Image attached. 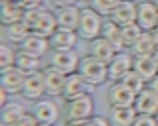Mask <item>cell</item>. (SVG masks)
<instances>
[{
    "label": "cell",
    "mask_w": 158,
    "mask_h": 126,
    "mask_svg": "<svg viewBox=\"0 0 158 126\" xmlns=\"http://www.w3.org/2000/svg\"><path fill=\"white\" fill-rule=\"evenodd\" d=\"M152 37H154V41H156V45H158V26L152 30Z\"/></svg>",
    "instance_id": "f35d334b"
},
{
    "label": "cell",
    "mask_w": 158,
    "mask_h": 126,
    "mask_svg": "<svg viewBox=\"0 0 158 126\" xmlns=\"http://www.w3.org/2000/svg\"><path fill=\"white\" fill-rule=\"evenodd\" d=\"M42 126H56V124H42Z\"/></svg>",
    "instance_id": "60d3db41"
},
{
    "label": "cell",
    "mask_w": 158,
    "mask_h": 126,
    "mask_svg": "<svg viewBox=\"0 0 158 126\" xmlns=\"http://www.w3.org/2000/svg\"><path fill=\"white\" fill-rule=\"evenodd\" d=\"M48 93H46V81H44V69L42 71H36V73H28L26 75V83H24V89H22V96L26 100H36L44 99Z\"/></svg>",
    "instance_id": "9c48e42d"
},
{
    "label": "cell",
    "mask_w": 158,
    "mask_h": 126,
    "mask_svg": "<svg viewBox=\"0 0 158 126\" xmlns=\"http://www.w3.org/2000/svg\"><path fill=\"white\" fill-rule=\"evenodd\" d=\"M24 83H26V73L22 69H18L16 65L0 71V87L8 95H22Z\"/></svg>",
    "instance_id": "ba28073f"
},
{
    "label": "cell",
    "mask_w": 158,
    "mask_h": 126,
    "mask_svg": "<svg viewBox=\"0 0 158 126\" xmlns=\"http://www.w3.org/2000/svg\"><path fill=\"white\" fill-rule=\"evenodd\" d=\"M156 118H158V112H156Z\"/></svg>",
    "instance_id": "7bdbcfd3"
},
{
    "label": "cell",
    "mask_w": 158,
    "mask_h": 126,
    "mask_svg": "<svg viewBox=\"0 0 158 126\" xmlns=\"http://www.w3.org/2000/svg\"><path fill=\"white\" fill-rule=\"evenodd\" d=\"M44 81H46L48 96H61L63 89H65L67 75L63 71L56 69V67H52V65H46L44 67Z\"/></svg>",
    "instance_id": "7c38bea8"
},
{
    "label": "cell",
    "mask_w": 158,
    "mask_h": 126,
    "mask_svg": "<svg viewBox=\"0 0 158 126\" xmlns=\"http://www.w3.org/2000/svg\"><path fill=\"white\" fill-rule=\"evenodd\" d=\"M57 18H56V12L48 10V8H42L32 26V33H38V36H44V37H52L53 32L57 30Z\"/></svg>",
    "instance_id": "4fadbf2b"
},
{
    "label": "cell",
    "mask_w": 158,
    "mask_h": 126,
    "mask_svg": "<svg viewBox=\"0 0 158 126\" xmlns=\"http://www.w3.org/2000/svg\"><path fill=\"white\" fill-rule=\"evenodd\" d=\"M136 116H138V112L135 106H109L111 126H132Z\"/></svg>",
    "instance_id": "ac0fdd59"
},
{
    "label": "cell",
    "mask_w": 158,
    "mask_h": 126,
    "mask_svg": "<svg viewBox=\"0 0 158 126\" xmlns=\"http://www.w3.org/2000/svg\"><path fill=\"white\" fill-rule=\"evenodd\" d=\"M156 41H154V37H152V32H142V36L138 37V40L135 41V45L131 47V51L135 57L138 55H152V53L156 51Z\"/></svg>",
    "instance_id": "4316f807"
},
{
    "label": "cell",
    "mask_w": 158,
    "mask_h": 126,
    "mask_svg": "<svg viewBox=\"0 0 158 126\" xmlns=\"http://www.w3.org/2000/svg\"><path fill=\"white\" fill-rule=\"evenodd\" d=\"M26 112L28 110L22 103L8 100V103L2 106V110H0V126H16Z\"/></svg>",
    "instance_id": "d6986e66"
},
{
    "label": "cell",
    "mask_w": 158,
    "mask_h": 126,
    "mask_svg": "<svg viewBox=\"0 0 158 126\" xmlns=\"http://www.w3.org/2000/svg\"><path fill=\"white\" fill-rule=\"evenodd\" d=\"M148 87H150V89H152V91H154V93L158 95V75H156L154 79L150 81V83H148Z\"/></svg>",
    "instance_id": "74e56055"
},
{
    "label": "cell",
    "mask_w": 158,
    "mask_h": 126,
    "mask_svg": "<svg viewBox=\"0 0 158 126\" xmlns=\"http://www.w3.org/2000/svg\"><path fill=\"white\" fill-rule=\"evenodd\" d=\"M142 32L144 30H142L136 22L127 24V26H121V36H123V45H125V49H131V47L135 45V41L142 36Z\"/></svg>",
    "instance_id": "f1b7e54d"
},
{
    "label": "cell",
    "mask_w": 158,
    "mask_h": 126,
    "mask_svg": "<svg viewBox=\"0 0 158 126\" xmlns=\"http://www.w3.org/2000/svg\"><path fill=\"white\" fill-rule=\"evenodd\" d=\"M132 65H135V55L131 51H118L113 61L109 63V81H121L128 71H132Z\"/></svg>",
    "instance_id": "30bf717a"
},
{
    "label": "cell",
    "mask_w": 158,
    "mask_h": 126,
    "mask_svg": "<svg viewBox=\"0 0 158 126\" xmlns=\"http://www.w3.org/2000/svg\"><path fill=\"white\" fill-rule=\"evenodd\" d=\"M152 57H154V61H156V65H158V47H156V51L152 53Z\"/></svg>",
    "instance_id": "ab89813d"
},
{
    "label": "cell",
    "mask_w": 158,
    "mask_h": 126,
    "mask_svg": "<svg viewBox=\"0 0 158 126\" xmlns=\"http://www.w3.org/2000/svg\"><path fill=\"white\" fill-rule=\"evenodd\" d=\"M136 95L127 89L121 81H115L107 89V104L109 106H135Z\"/></svg>",
    "instance_id": "8fae6325"
},
{
    "label": "cell",
    "mask_w": 158,
    "mask_h": 126,
    "mask_svg": "<svg viewBox=\"0 0 158 126\" xmlns=\"http://www.w3.org/2000/svg\"><path fill=\"white\" fill-rule=\"evenodd\" d=\"M103 24H105V16H101L97 10H93L91 6L81 8V18H79V26H77L79 37L85 41H93L97 37H101Z\"/></svg>",
    "instance_id": "6da1fadb"
},
{
    "label": "cell",
    "mask_w": 158,
    "mask_h": 126,
    "mask_svg": "<svg viewBox=\"0 0 158 126\" xmlns=\"http://www.w3.org/2000/svg\"><path fill=\"white\" fill-rule=\"evenodd\" d=\"M93 91H95V87L89 85L85 79H83V75L79 73H71L67 75V81H65V89H63V95L61 99L65 100H73V99H79V96L83 95H93Z\"/></svg>",
    "instance_id": "5b68a950"
},
{
    "label": "cell",
    "mask_w": 158,
    "mask_h": 126,
    "mask_svg": "<svg viewBox=\"0 0 158 126\" xmlns=\"http://www.w3.org/2000/svg\"><path fill=\"white\" fill-rule=\"evenodd\" d=\"M32 112L40 120V124H56L61 116L59 104L53 99H40L32 104Z\"/></svg>",
    "instance_id": "8992f818"
},
{
    "label": "cell",
    "mask_w": 158,
    "mask_h": 126,
    "mask_svg": "<svg viewBox=\"0 0 158 126\" xmlns=\"http://www.w3.org/2000/svg\"><path fill=\"white\" fill-rule=\"evenodd\" d=\"M87 2H89V0H87Z\"/></svg>",
    "instance_id": "bcb514c9"
},
{
    "label": "cell",
    "mask_w": 158,
    "mask_h": 126,
    "mask_svg": "<svg viewBox=\"0 0 158 126\" xmlns=\"http://www.w3.org/2000/svg\"><path fill=\"white\" fill-rule=\"evenodd\" d=\"M93 95H83L65 103V120H89L93 116Z\"/></svg>",
    "instance_id": "277c9868"
},
{
    "label": "cell",
    "mask_w": 158,
    "mask_h": 126,
    "mask_svg": "<svg viewBox=\"0 0 158 126\" xmlns=\"http://www.w3.org/2000/svg\"><path fill=\"white\" fill-rule=\"evenodd\" d=\"M65 126H89L87 120H67Z\"/></svg>",
    "instance_id": "8d00e7d4"
},
{
    "label": "cell",
    "mask_w": 158,
    "mask_h": 126,
    "mask_svg": "<svg viewBox=\"0 0 158 126\" xmlns=\"http://www.w3.org/2000/svg\"><path fill=\"white\" fill-rule=\"evenodd\" d=\"M89 43V55H93L95 59L99 61H103V63H111L113 61V57L117 55V49H115V45H113L109 40H105V37H97V40H93V41H87Z\"/></svg>",
    "instance_id": "9a60e30c"
},
{
    "label": "cell",
    "mask_w": 158,
    "mask_h": 126,
    "mask_svg": "<svg viewBox=\"0 0 158 126\" xmlns=\"http://www.w3.org/2000/svg\"><path fill=\"white\" fill-rule=\"evenodd\" d=\"M135 2H138V0H135Z\"/></svg>",
    "instance_id": "f6af8a7d"
},
{
    "label": "cell",
    "mask_w": 158,
    "mask_h": 126,
    "mask_svg": "<svg viewBox=\"0 0 158 126\" xmlns=\"http://www.w3.org/2000/svg\"><path fill=\"white\" fill-rule=\"evenodd\" d=\"M79 73L83 75V79H85L89 85H93L97 89V87H101L103 83L109 81V65L87 53V55H83L81 61H79Z\"/></svg>",
    "instance_id": "7a4b0ae2"
},
{
    "label": "cell",
    "mask_w": 158,
    "mask_h": 126,
    "mask_svg": "<svg viewBox=\"0 0 158 126\" xmlns=\"http://www.w3.org/2000/svg\"><path fill=\"white\" fill-rule=\"evenodd\" d=\"M16 67L22 69L24 73H36V71H42L44 69V63H42V57H36L32 53H26L20 49L18 51V57H16Z\"/></svg>",
    "instance_id": "484cf974"
},
{
    "label": "cell",
    "mask_w": 158,
    "mask_h": 126,
    "mask_svg": "<svg viewBox=\"0 0 158 126\" xmlns=\"http://www.w3.org/2000/svg\"><path fill=\"white\" fill-rule=\"evenodd\" d=\"M154 2H156V6H158V0H154Z\"/></svg>",
    "instance_id": "b9f144b4"
},
{
    "label": "cell",
    "mask_w": 158,
    "mask_h": 126,
    "mask_svg": "<svg viewBox=\"0 0 158 126\" xmlns=\"http://www.w3.org/2000/svg\"><path fill=\"white\" fill-rule=\"evenodd\" d=\"M16 126H42V124H40V120L34 116L32 110H30V112H26V114L22 116V120H20Z\"/></svg>",
    "instance_id": "d6a6232c"
},
{
    "label": "cell",
    "mask_w": 158,
    "mask_h": 126,
    "mask_svg": "<svg viewBox=\"0 0 158 126\" xmlns=\"http://www.w3.org/2000/svg\"><path fill=\"white\" fill-rule=\"evenodd\" d=\"M101 36L105 37V40H109L115 45L117 51H127L125 45H123V36H121V26H118L117 22H113L111 18H105V24H103V32Z\"/></svg>",
    "instance_id": "d4e9b609"
},
{
    "label": "cell",
    "mask_w": 158,
    "mask_h": 126,
    "mask_svg": "<svg viewBox=\"0 0 158 126\" xmlns=\"http://www.w3.org/2000/svg\"><path fill=\"white\" fill-rule=\"evenodd\" d=\"M79 0H52V4L56 8H63V6H73V4H77Z\"/></svg>",
    "instance_id": "d590c367"
},
{
    "label": "cell",
    "mask_w": 158,
    "mask_h": 126,
    "mask_svg": "<svg viewBox=\"0 0 158 126\" xmlns=\"http://www.w3.org/2000/svg\"><path fill=\"white\" fill-rule=\"evenodd\" d=\"M56 18H57V26L65 28V30H77L79 26V18H81V8L77 4L73 6H63L56 8Z\"/></svg>",
    "instance_id": "ffe728a7"
},
{
    "label": "cell",
    "mask_w": 158,
    "mask_h": 126,
    "mask_svg": "<svg viewBox=\"0 0 158 126\" xmlns=\"http://www.w3.org/2000/svg\"><path fill=\"white\" fill-rule=\"evenodd\" d=\"M22 8H42L44 0H18Z\"/></svg>",
    "instance_id": "e575fe53"
},
{
    "label": "cell",
    "mask_w": 158,
    "mask_h": 126,
    "mask_svg": "<svg viewBox=\"0 0 158 126\" xmlns=\"http://www.w3.org/2000/svg\"><path fill=\"white\" fill-rule=\"evenodd\" d=\"M89 126H111V120L109 116H101V114H93L91 118L87 120Z\"/></svg>",
    "instance_id": "836d02e7"
},
{
    "label": "cell",
    "mask_w": 158,
    "mask_h": 126,
    "mask_svg": "<svg viewBox=\"0 0 158 126\" xmlns=\"http://www.w3.org/2000/svg\"><path fill=\"white\" fill-rule=\"evenodd\" d=\"M18 51L20 49H16L10 41L0 43V71H2V69H10V67L16 65Z\"/></svg>",
    "instance_id": "83f0119b"
},
{
    "label": "cell",
    "mask_w": 158,
    "mask_h": 126,
    "mask_svg": "<svg viewBox=\"0 0 158 126\" xmlns=\"http://www.w3.org/2000/svg\"><path fill=\"white\" fill-rule=\"evenodd\" d=\"M117 2H121V0H117Z\"/></svg>",
    "instance_id": "ee69618b"
},
{
    "label": "cell",
    "mask_w": 158,
    "mask_h": 126,
    "mask_svg": "<svg viewBox=\"0 0 158 126\" xmlns=\"http://www.w3.org/2000/svg\"><path fill=\"white\" fill-rule=\"evenodd\" d=\"M79 53L75 49H52L49 51V65L63 71L65 75L77 73L79 71Z\"/></svg>",
    "instance_id": "3957f363"
},
{
    "label": "cell",
    "mask_w": 158,
    "mask_h": 126,
    "mask_svg": "<svg viewBox=\"0 0 158 126\" xmlns=\"http://www.w3.org/2000/svg\"><path fill=\"white\" fill-rule=\"evenodd\" d=\"M135 108H136L138 114H152V116H156V112H158V95L150 89V87H146L142 93L136 95Z\"/></svg>",
    "instance_id": "e0dca14e"
},
{
    "label": "cell",
    "mask_w": 158,
    "mask_h": 126,
    "mask_svg": "<svg viewBox=\"0 0 158 126\" xmlns=\"http://www.w3.org/2000/svg\"><path fill=\"white\" fill-rule=\"evenodd\" d=\"M117 4H118L117 0H89V6L105 18H109L113 14V10L117 8Z\"/></svg>",
    "instance_id": "4dcf8cb0"
},
{
    "label": "cell",
    "mask_w": 158,
    "mask_h": 126,
    "mask_svg": "<svg viewBox=\"0 0 158 126\" xmlns=\"http://www.w3.org/2000/svg\"><path fill=\"white\" fill-rule=\"evenodd\" d=\"M32 33V28L28 26L26 22H16V24H10V26H4V37L10 43H16V45H22V41Z\"/></svg>",
    "instance_id": "603a6c76"
},
{
    "label": "cell",
    "mask_w": 158,
    "mask_h": 126,
    "mask_svg": "<svg viewBox=\"0 0 158 126\" xmlns=\"http://www.w3.org/2000/svg\"><path fill=\"white\" fill-rule=\"evenodd\" d=\"M136 24L144 32H152L158 26V6L154 0H138Z\"/></svg>",
    "instance_id": "52a82bcc"
},
{
    "label": "cell",
    "mask_w": 158,
    "mask_h": 126,
    "mask_svg": "<svg viewBox=\"0 0 158 126\" xmlns=\"http://www.w3.org/2000/svg\"><path fill=\"white\" fill-rule=\"evenodd\" d=\"M136 8L138 2H135V0H121L109 18L113 22H117L118 26H127V24L136 22Z\"/></svg>",
    "instance_id": "5bb4252c"
},
{
    "label": "cell",
    "mask_w": 158,
    "mask_h": 126,
    "mask_svg": "<svg viewBox=\"0 0 158 126\" xmlns=\"http://www.w3.org/2000/svg\"><path fill=\"white\" fill-rule=\"evenodd\" d=\"M79 37L77 30H65V28H57L53 36L49 37V45L52 49H75Z\"/></svg>",
    "instance_id": "2e32d148"
},
{
    "label": "cell",
    "mask_w": 158,
    "mask_h": 126,
    "mask_svg": "<svg viewBox=\"0 0 158 126\" xmlns=\"http://www.w3.org/2000/svg\"><path fill=\"white\" fill-rule=\"evenodd\" d=\"M132 69H135L146 83H150V81L158 75V65H156V61H154L152 55H138V57H135Z\"/></svg>",
    "instance_id": "7402d4cb"
},
{
    "label": "cell",
    "mask_w": 158,
    "mask_h": 126,
    "mask_svg": "<svg viewBox=\"0 0 158 126\" xmlns=\"http://www.w3.org/2000/svg\"><path fill=\"white\" fill-rule=\"evenodd\" d=\"M20 49L26 51V53H32L36 57H44V55H48V51H52V45H49L48 37L38 36V33H30L26 40L22 41Z\"/></svg>",
    "instance_id": "44dd1931"
},
{
    "label": "cell",
    "mask_w": 158,
    "mask_h": 126,
    "mask_svg": "<svg viewBox=\"0 0 158 126\" xmlns=\"http://www.w3.org/2000/svg\"><path fill=\"white\" fill-rule=\"evenodd\" d=\"M24 12L26 8H22L18 2H12V0H2V20L4 26H10V24H16L24 20Z\"/></svg>",
    "instance_id": "cb8c5ba5"
},
{
    "label": "cell",
    "mask_w": 158,
    "mask_h": 126,
    "mask_svg": "<svg viewBox=\"0 0 158 126\" xmlns=\"http://www.w3.org/2000/svg\"><path fill=\"white\" fill-rule=\"evenodd\" d=\"M132 126H158V118L152 114H138Z\"/></svg>",
    "instance_id": "1f68e13d"
},
{
    "label": "cell",
    "mask_w": 158,
    "mask_h": 126,
    "mask_svg": "<svg viewBox=\"0 0 158 126\" xmlns=\"http://www.w3.org/2000/svg\"><path fill=\"white\" fill-rule=\"evenodd\" d=\"M121 83L125 85L127 89H131V91H132L135 95L142 93V91H144L146 87H148V83H146V81H144V79H142L140 75L136 73L135 69H132V71H128V73H127V75H125V77L121 79Z\"/></svg>",
    "instance_id": "f546056e"
}]
</instances>
